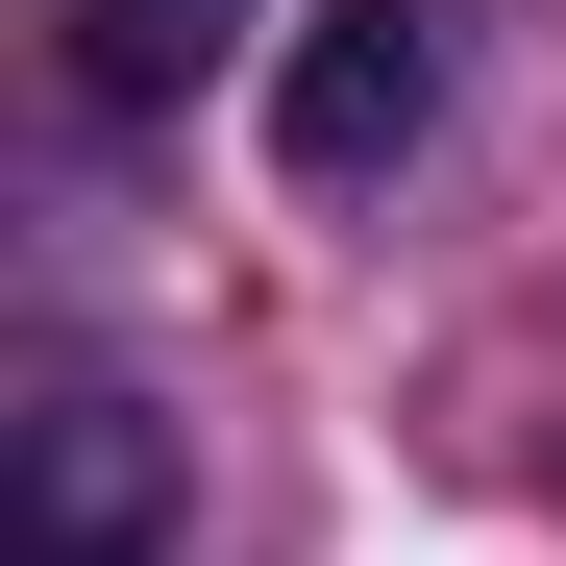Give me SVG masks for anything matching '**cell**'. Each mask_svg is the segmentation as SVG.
<instances>
[{"instance_id": "cell-1", "label": "cell", "mask_w": 566, "mask_h": 566, "mask_svg": "<svg viewBox=\"0 0 566 566\" xmlns=\"http://www.w3.org/2000/svg\"><path fill=\"white\" fill-rule=\"evenodd\" d=\"M198 542V468L124 369H25L0 395V566H172Z\"/></svg>"}, {"instance_id": "cell-2", "label": "cell", "mask_w": 566, "mask_h": 566, "mask_svg": "<svg viewBox=\"0 0 566 566\" xmlns=\"http://www.w3.org/2000/svg\"><path fill=\"white\" fill-rule=\"evenodd\" d=\"M443 50H468V0H321L271 50V172L296 198H395L443 148Z\"/></svg>"}, {"instance_id": "cell-3", "label": "cell", "mask_w": 566, "mask_h": 566, "mask_svg": "<svg viewBox=\"0 0 566 566\" xmlns=\"http://www.w3.org/2000/svg\"><path fill=\"white\" fill-rule=\"evenodd\" d=\"M222 50H247V0H50V74H74L99 124H172Z\"/></svg>"}]
</instances>
